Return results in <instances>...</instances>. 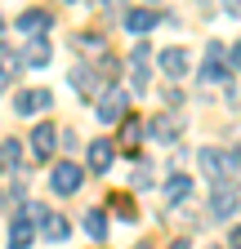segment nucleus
I'll use <instances>...</instances> for the list:
<instances>
[{
  "label": "nucleus",
  "instance_id": "obj_20",
  "mask_svg": "<svg viewBox=\"0 0 241 249\" xmlns=\"http://www.w3.org/2000/svg\"><path fill=\"white\" fill-rule=\"evenodd\" d=\"M18 160H22V142L5 138L0 142V169H18Z\"/></svg>",
  "mask_w": 241,
  "mask_h": 249
},
{
  "label": "nucleus",
  "instance_id": "obj_27",
  "mask_svg": "<svg viewBox=\"0 0 241 249\" xmlns=\"http://www.w3.org/2000/svg\"><path fill=\"white\" fill-rule=\"evenodd\" d=\"M0 31H5V18H0Z\"/></svg>",
  "mask_w": 241,
  "mask_h": 249
},
{
  "label": "nucleus",
  "instance_id": "obj_28",
  "mask_svg": "<svg viewBox=\"0 0 241 249\" xmlns=\"http://www.w3.org/2000/svg\"><path fill=\"white\" fill-rule=\"evenodd\" d=\"M0 205H5V196H0Z\"/></svg>",
  "mask_w": 241,
  "mask_h": 249
},
{
  "label": "nucleus",
  "instance_id": "obj_14",
  "mask_svg": "<svg viewBox=\"0 0 241 249\" xmlns=\"http://www.w3.org/2000/svg\"><path fill=\"white\" fill-rule=\"evenodd\" d=\"M49 22H54V14H45V9H22L18 14V31H27V36H40V31H49Z\"/></svg>",
  "mask_w": 241,
  "mask_h": 249
},
{
  "label": "nucleus",
  "instance_id": "obj_16",
  "mask_svg": "<svg viewBox=\"0 0 241 249\" xmlns=\"http://www.w3.org/2000/svg\"><path fill=\"white\" fill-rule=\"evenodd\" d=\"M157 22H161V14H157V9H130V14H125V27L134 31V36H143V31H152Z\"/></svg>",
  "mask_w": 241,
  "mask_h": 249
},
{
  "label": "nucleus",
  "instance_id": "obj_7",
  "mask_svg": "<svg viewBox=\"0 0 241 249\" xmlns=\"http://www.w3.org/2000/svg\"><path fill=\"white\" fill-rule=\"evenodd\" d=\"M103 124H120V120H125V93H120L116 85L103 93V98H99V111H94Z\"/></svg>",
  "mask_w": 241,
  "mask_h": 249
},
{
  "label": "nucleus",
  "instance_id": "obj_3",
  "mask_svg": "<svg viewBox=\"0 0 241 249\" xmlns=\"http://www.w3.org/2000/svg\"><path fill=\"white\" fill-rule=\"evenodd\" d=\"M67 85H72L76 93H85V98H103V93L112 89V85H107L94 67H89V62H76V67L67 71Z\"/></svg>",
  "mask_w": 241,
  "mask_h": 249
},
{
  "label": "nucleus",
  "instance_id": "obj_26",
  "mask_svg": "<svg viewBox=\"0 0 241 249\" xmlns=\"http://www.w3.org/2000/svg\"><path fill=\"white\" fill-rule=\"evenodd\" d=\"M232 160H237V169H241V147H237V151H232Z\"/></svg>",
  "mask_w": 241,
  "mask_h": 249
},
{
  "label": "nucleus",
  "instance_id": "obj_21",
  "mask_svg": "<svg viewBox=\"0 0 241 249\" xmlns=\"http://www.w3.org/2000/svg\"><path fill=\"white\" fill-rule=\"evenodd\" d=\"M130 182H134V192H147V187H152V165H139Z\"/></svg>",
  "mask_w": 241,
  "mask_h": 249
},
{
  "label": "nucleus",
  "instance_id": "obj_9",
  "mask_svg": "<svg viewBox=\"0 0 241 249\" xmlns=\"http://www.w3.org/2000/svg\"><path fill=\"white\" fill-rule=\"evenodd\" d=\"M49 89H22L18 98H14V111L18 116H36V111H49Z\"/></svg>",
  "mask_w": 241,
  "mask_h": 249
},
{
  "label": "nucleus",
  "instance_id": "obj_23",
  "mask_svg": "<svg viewBox=\"0 0 241 249\" xmlns=\"http://www.w3.org/2000/svg\"><path fill=\"white\" fill-rule=\"evenodd\" d=\"M228 245H232V249H241V227H232V236H228Z\"/></svg>",
  "mask_w": 241,
  "mask_h": 249
},
{
  "label": "nucleus",
  "instance_id": "obj_19",
  "mask_svg": "<svg viewBox=\"0 0 241 249\" xmlns=\"http://www.w3.org/2000/svg\"><path fill=\"white\" fill-rule=\"evenodd\" d=\"M85 231L94 236V240H107V213L103 209H89L85 213Z\"/></svg>",
  "mask_w": 241,
  "mask_h": 249
},
{
  "label": "nucleus",
  "instance_id": "obj_4",
  "mask_svg": "<svg viewBox=\"0 0 241 249\" xmlns=\"http://www.w3.org/2000/svg\"><path fill=\"white\" fill-rule=\"evenodd\" d=\"M49 187L58 196H76L80 187H85V169L80 165H72V160H58L54 165V174H49Z\"/></svg>",
  "mask_w": 241,
  "mask_h": 249
},
{
  "label": "nucleus",
  "instance_id": "obj_13",
  "mask_svg": "<svg viewBox=\"0 0 241 249\" xmlns=\"http://www.w3.org/2000/svg\"><path fill=\"white\" fill-rule=\"evenodd\" d=\"M32 240H36V223L27 213H18L14 223H9V249H27Z\"/></svg>",
  "mask_w": 241,
  "mask_h": 249
},
{
  "label": "nucleus",
  "instance_id": "obj_5",
  "mask_svg": "<svg viewBox=\"0 0 241 249\" xmlns=\"http://www.w3.org/2000/svg\"><path fill=\"white\" fill-rule=\"evenodd\" d=\"M237 209H241V187L237 182H223V187L210 192V218H232Z\"/></svg>",
  "mask_w": 241,
  "mask_h": 249
},
{
  "label": "nucleus",
  "instance_id": "obj_2",
  "mask_svg": "<svg viewBox=\"0 0 241 249\" xmlns=\"http://www.w3.org/2000/svg\"><path fill=\"white\" fill-rule=\"evenodd\" d=\"M201 174L215 182V187H223V182H232V174H237V160H232V151H219V147H201Z\"/></svg>",
  "mask_w": 241,
  "mask_h": 249
},
{
  "label": "nucleus",
  "instance_id": "obj_25",
  "mask_svg": "<svg viewBox=\"0 0 241 249\" xmlns=\"http://www.w3.org/2000/svg\"><path fill=\"white\" fill-rule=\"evenodd\" d=\"M170 249H188V240H174V245H170Z\"/></svg>",
  "mask_w": 241,
  "mask_h": 249
},
{
  "label": "nucleus",
  "instance_id": "obj_12",
  "mask_svg": "<svg viewBox=\"0 0 241 249\" xmlns=\"http://www.w3.org/2000/svg\"><path fill=\"white\" fill-rule=\"evenodd\" d=\"M54 142H58V129H54V124H36V129H32V156H36V165L49 160Z\"/></svg>",
  "mask_w": 241,
  "mask_h": 249
},
{
  "label": "nucleus",
  "instance_id": "obj_10",
  "mask_svg": "<svg viewBox=\"0 0 241 249\" xmlns=\"http://www.w3.org/2000/svg\"><path fill=\"white\" fill-rule=\"evenodd\" d=\"M161 76H170V80H183L188 76V49L183 45H170L161 53Z\"/></svg>",
  "mask_w": 241,
  "mask_h": 249
},
{
  "label": "nucleus",
  "instance_id": "obj_6",
  "mask_svg": "<svg viewBox=\"0 0 241 249\" xmlns=\"http://www.w3.org/2000/svg\"><path fill=\"white\" fill-rule=\"evenodd\" d=\"M201 80H205V85H223V80H232L228 62H223V45H219V40H210V49H205V67H201Z\"/></svg>",
  "mask_w": 241,
  "mask_h": 249
},
{
  "label": "nucleus",
  "instance_id": "obj_22",
  "mask_svg": "<svg viewBox=\"0 0 241 249\" xmlns=\"http://www.w3.org/2000/svg\"><path fill=\"white\" fill-rule=\"evenodd\" d=\"M232 71H237V76H241V45H237V49H232Z\"/></svg>",
  "mask_w": 241,
  "mask_h": 249
},
{
  "label": "nucleus",
  "instance_id": "obj_15",
  "mask_svg": "<svg viewBox=\"0 0 241 249\" xmlns=\"http://www.w3.org/2000/svg\"><path fill=\"white\" fill-rule=\"evenodd\" d=\"M72 45H76L85 58H94V62H103V58H107V40H103V36H94V31H80Z\"/></svg>",
  "mask_w": 241,
  "mask_h": 249
},
{
  "label": "nucleus",
  "instance_id": "obj_17",
  "mask_svg": "<svg viewBox=\"0 0 241 249\" xmlns=\"http://www.w3.org/2000/svg\"><path fill=\"white\" fill-rule=\"evenodd\" d=\"M22 62H27V67H45V62H49V40H27V49H22Z\"/></svg>",
  "mask_w": 241,
  "mask_h": 249
},
{
  "label": "nucleus",
  "instance_id": "obj_8",
  "mask_svg": "<svg viewBox=\"0 0 241 249\" xmlns=\"http://www.w3.org/2000/svg\"><path fill=\"white\" fill-rule=\"evenodd\" d=\"M179 129H183V120H179L174 111H165V116H157L152 124H147V134H152L157 142H165V147H179Z\"/></svg>",
  "mask_w": 241,
  "mask_h": 249
},
{
  "label": "nucleus",
  "instance_id": "obj_11",
  "mask_svg": "<svg viewBox=\"0 0 241 249\" xmlns=\"http://www.w3.org/2000/svg\"><path fill=\"white\" fill-rule=\"evenodd\" d=\"M112 147H116L112 138H94V142H89V169H94V174H107L112 169V160H116Z\"/></svg>",
  "mask_w": 241,
  "mask_h": 249
},
{
  "label": "nucleus",
  "instance_id": "obj_24",
  "mask_svg": "<svg viewBox=\"0 0 241 249\" xmlns=\"http://www.w3.org/2000/svg\"><path fill=\"white\" fill-rule=\"evenodd\" d=\"M9 89V71H0V93H5Z\"/></svg>",
  "mask_w": 241,
  "mask_h": 249
},
{
  "label": "nucleus",
  "instance_id": "obj_18",
  "mask_svg": "<svg viewBox=\"0 0 241 249\" xmlns=\"http://www.w3.org/2000/svg\"><path fill=\"white\" fill-rule=\"evenodd\" d=\"M188 192H192V178H188V174H179V169H174V174L165 178V200H183Z\"/></svg>",
  "mask_w": 241,
  "mask_h": 249
},
{
  "label": "nucleus",
  "instance_id": "obj_1",
  "mask_svg": "<svg viewBox=\"0 0 241 249\" xmlns=\"http://www.w3.org/2000/svg\"><path fill=\"white\" fill-rule=\"evenodd\" d=\"M22 213L32 218V223L40 227V236H45V240H54V245H63V240L72 236V223H67L63 213H54V209H45V205H27Z\"/></svg>",
  "mask_w": 241,
  "mask_h": 249
}]
</instances>
